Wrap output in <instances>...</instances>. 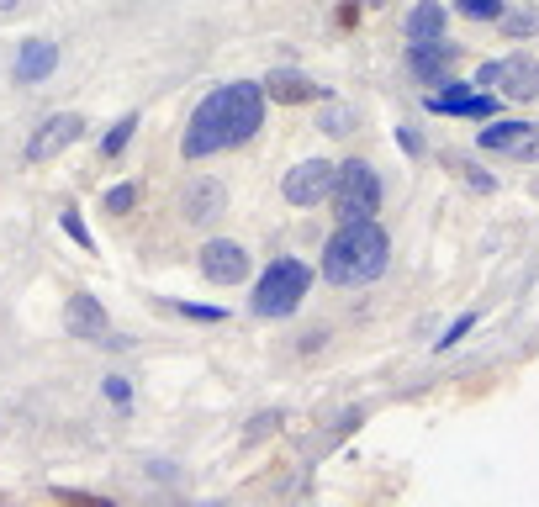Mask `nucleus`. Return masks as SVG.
<instances>
[{"mask_svg": "<svg viewBox=\"0 0 539 507\" xmlns=\"http://www.w3.org/2000/svg\"><path fill=\"white\" fill-rule=\"evenodd\" d=\"M524 133H529V122H497V127L481 133V148H492V154H513Z\"/></svg>", "mask_w": 539, "mask_h": 507, "instance_id": "obj_16", "label": "nucleus"}, {"mask_svg": "<svg viewBox=\"0 0 539 507\" xmlns=\"http://www.w3.org/2000/svg\"><path fill=\"white\" fill-rule=\"evenodd\" d=\"M450 59H455L450 43H413V48H407V64H413V74H418L423 85H444Z\"/></svg>", "mask_w": 539, "mask_h": 507, "instance_id": "obj_12", "label": "nucleus"}, {"mask_svg": "<svg viewBox=\"0 0 539 507\" xmlns=\"http://www.w3.org/2000/svg\"><path fill=\"white\" fill-rule=\"evenodd\" d=\"M106 397L117 402V407H127V397H133V386H127V375H106Z\"/></svg>", "mask_w": 539, "mask_h": 507, "instance_id": "obj_25", "label": "nucleus"}, {"mask_svg": "<svg viewBox=\"0 0 539 507\" xmlns=\"http://www.w3.org/2000/svg\"><path fill=\"white\" fill-rule=\"evenodd\" d=\"M222 212H228V185L212 180V175L185 180V191H180V217L185 222H212Z\"/></svg>", "mask_w": 539, "mask_h": 507, "instance_id": "obj_8", "label": "nucleus"}, {"mask_svg": "<svg viewBox=\"0 0 539 507\" xmlns=\"http://www.w3.org/2000/svg\"><path fill=\"white\" fill-rule=\"evenodd\" d=\"M281 428V412H259V418L249 423V439H265V434H275Z\"/></svg>", "mask_w": 539, "mask_h": 507, "instance_id": "obj_24", "label": "nucleus"}, {"mask_svg": "<svg viewBox=\"0 0 539 507\" xmlns=\"http://www.w3.org/2000/svg\"><path fill=\"white\" fill-rule=\"evenodd\" d=\"M80 133H85V122L74 117V111H59V117H48V122L32 133V143H27V164H48V159H59Z\"/></svg>", "mask_w": 539, "mask_h": 507, "instance_id": "obj_7", "label": "nucleus"}, {"mask_svg": "<svg viewBox=\"0 0 539 507\" xmlns=\"http://www.w3.org/2000/svg\"><path fill=\"white\" fill-rule=\"evenodd\" d=\"M265 96L270 101H286V106H302V101H312V96H323L312 80H302V74H270L265 80Z\"/></svg>", "mask_w": 539, "mask_h": 507, "instance_id": "obj_15", "label": "nucleus"}, {"mask_svg": "<svg viewBox=\"0 0 539 507\" xmlns=\"http://www.w3.org/2000/svg\"><path fill=\"white\" fill-rule=\"evenodd\" d=\"M497 22H503V32L513 37V43H518V37H534V32H539V6H529V11H508V16H497Z\"/></svg>", "mask_w": 539, "mask_h": 507, "instance_id": "obj_17", "label": "nucleus"}, {"mask_svg": "<svg viewBox=\"0 0 539 507\" xmlns=\"http://www.w3.org/2000/svg\"><path fill=\"white\" fill-rule=\"evenodd\" d=\"M471 323H476V312H466V317H455V323H450V333L439 338V349H450L455 338H466V333H471Z\"/></svg>", "mask_w": 539, "mask_h": 507, "instance_id": "obj_26", "label": "nucleus"}, {"mask_svg": "<svg viewBox=\"0 0 539 507\" xmlns=\"http://www.w3.org/2000/svg\"><path fill=\"white\" fill-rule=\"evenodd\" d=\"M460 16H471V22H497L503 16V0H455Z\"/></svg>", "mask_w": 539, "mask_h": 507, "instance_id": "obj_19", "label": "nucleus"}, {"mask_svg": "<svg viewBox=\"0 0 539 507\" xmlns=\"http://www.w3.org/2000/svg\"><path fill=\"white\" fill-rule=\"evenodd\" d=\"M133 206H138V185H117V191L106 196V212H117V217L133 212Z\"/></svg>", "mask_w": 539, "mask_h": 507, "instance_id": "obj_20", "label": "nucleus"}, {"mask_svg": "<svg viewBox=\"0 0 539 507\" xmlns=\"http://www.w3.org/2000/svg\"><path fill=\"white\" fill-rule=\"evenodd\" d=\"M333 212H339V222H365L381 212V180L376 169L349 159L339 164V185H333Z\"/></svg>", "mask_w": 539, "mask_h": 507, "instance_id": "obj_3", "label": "nucleus"}, {"mask_svg": "<svg viewBox=\"0 0 539 507\" xmlns=\"http://www.w3.org/2000/svg\"><path fill=\"white\" fill-rule=\"evenodd\" d=\"M439 37H444V6L439 0L413 6V16H407V43H439Z\"/></svg>", "mask_w": 539, "mask_h": 507, "instance_id": "obj_14", "label": "nucleus"}, {"mask_svg": "<svg viewBox=\"0 0 539 507\" xmlns=\"http://www.w3.org/2000/svg\"><path fill=\"white\" fill-rule=\"evenodd\" d=\"M11 6H16V0H0V11H11Z\"/></svg>", "mask_w": 539, "mask_h": 507, "instance_id": "obj_29", "label": "nucleus"}, {"mask_svg": "<svg viewBox=\"0 0 539 507\" xmlns=\"http://www.w3.org/2000/svg\"><path fill=\"white\" fill-rule=\"evenodd\" d=\"M386 259H392V238L376 228V217L339 222V233L323 249V275L333 286H370L386 270Z\"/></svg>", "mask_w": 539, "mask_h": 507, "instance_id": "obj_1", "label": "nucleus"}, {"mask_svg": "<svg viewBox=\"0 0 539 507\" xmlns=\"http://www.w3.org/2000/svg\"><path fill=\"white\" fill-rule=\"evenodd\" d=\"M180 148H185V159H207L217 148H228V96H222V90H212V96L196 106Z\"/></svg>", "mask_w": 539, "mask_h": 507, "instance_id": "obj_4", "label": "nucleus"}, {"mask_svg": "<svg viewBox=\"0 0 539 507\" xmlns=\"http://www.w3.org/2000/svg\"><path fill=\"white\" fill-rule=\"evenodd\" d=\"M201 275L217 280V286H238V280L249 275V254H244V243H233V238H212L207 249H201Z\"/></svg>", "mask_w": 539, "mask_h": 507, "instance_id": "obj_9", "label": "nucleus"}, {"mask_svg": "<svg viewBox=\"0 0 539 507\" xmlns=\"http://www.w3.org/2000/svg\"><path fill=\"white\" fill-rule=\"evenodd\" d=\"M133 133H138V117H122V122H117V127H111V133L101 138V159H117Z\"/></svg>", "mask_w": 539, "mask_h": 507, "instance_id": "obj_18", "label": "nucleus"}, {"mask_svg": "<svg viewBox=\"0 0 539 507\" xmlns=\"http://www.w3.org/2000/svg\"><path fill=\"white\" fill-rule=\"evenodd\" d=\"M64 228H69V238L80 243V249H90V233H85V222H80V212H74V206H64Z\"/></svg>", "mask_w": 539, "mask_h": 507, "instance_id": "obj_23", "label": "nucleus"}, {"mask_svg": "<svg viewBox=\"0 0 539 507\" xmlns=\"http://www.w3.org/2000/svg\"><path fill=\"white\" fill-rule=\"evenodd\" d=\"M513 159H524V164H534V159H539V127H529V133L518 138V148H513Z\"/></svg>", "mask_w": 539, "mask_h": 507, "instance_id": "obj_21", "label": "nucleus"}, {"mask_svg": "<svg viewBox=\"0 0 539 507\" xmlns=\"http://www.w3.org/2000/svg\"><path fill=\"white\" fill-rule=\"evenodd\" d=\"M323 133H349V106H328L323 111Z\"/></svg>", "mask_w": 539, "mask_h": 507, "instance_id": "obj_22", "label": "nucleus"}, {"mask_svg": "<svg viewBox=\"0 0 539 507\" xmlns=\"http://www.w3.org/2000/svg\"><path fill=\"white\" fill-rule=\"evenodd\" d=\"M175 312H185V317H201V323H217V307H191V302H175Z\"/></svg>", "mask_w": 539, "mask_h": 507, "instance_id": "obj_27", "label": "nucleus"}, {"mask_svg": "<svg viewBox=\"0 0 539 507\" xmlns=\"http://www.w3.org/2000/svg\"><path fill=\"white\" fill-rule=\"evenodd\" d=\"M466 180L476 185V191H492V175H481V169H466Z\"/></svg>", "mask_w": 539, "mask_h": 507, "instance_id": "obj_28", "label": "nucleus"}, {"mask_svg": "<svg viewBox=\"0 0 539 507\" xmlns=\"http://www.w3.org/2000/svg\"><path fill=\"white\" fill-rule=\"evenodd\" d=\"M64 328H69V338H90V344H96V338H106V307L96 302V296H85V291H74L69 296V307H64Z\"/></svg>", "mask_w": 539, "mask_h": 507, "instance_id": "obj_10", "label": "nucleus"}, {"mask_svg": "<svg viewBox=\"0 0 539 507\" xmlns=\"http://www.w3.org/2000/svg\"><path fill=\"white\" fill-rule=\"evenodd\" d=\"M53 64H59V48L43 43V37H32V43L22 48V59H16V85L43 80V74H53Z\"/></svg>", "mask_w": 539, "mask_h": 507, "instance_id": "obj_13", "label": "nucleus"}, {"mask_svg": "<svg viewBox=\"0 0 539 507\" xmlns=\"http://www.w3.org/2000/svg\"><path fill=\"white\" fill-rule=\"evenodd\" d=\"M333 185H339V164H328V159H302L286 175V201L291 206H318L333 196Z\"/></svg>", "mask_w": 539, "mask_h": 507, "instance_id": "obj_6", "label": "nucleus"}, {"mask_svg": "<svg viewBox=\"0 0 539 507\" xmlns=\"http://www.w3.org/2000/svg\"><path fill=\"white\" fill-rule=\"evenodd\" d=\"M307 286H312V270L302 265V259H275L254 286V312L259 317H291L296 307H302Z\"/></svg>", "mask_w": 539, "mask_h": 507, "instance_id": "obj_2", "label": "nucleus"}, {"mask_svg": "<svg viewBox=\"0 0 539 507\" xmlns=\"http://www.w3.org/2000/svg\"><path fill=\"white\" fill-rule=\"evenodd\" d=\"M222 96H228V148L233 143H249L259 133V122H265V85H222Z\"/></svg>", "mask_w": 539, "mask_h": 507, "instance_id": "obj_5", "label": "nucleus"}, {"mask_svg": "<svg viewBox=\"0 0 539 507\" xmlns=\"http://www.w3.org/2000/svg\"><path fill=\"white\" fill-rule=\"evenodd\" d=\"M497 85H503L508 101H534L539 96V59H503L497 64Z\"/></svg>", "mask_w": 539, "mask_h": 507, "instance_id": "obj_11", "label": "nucleus"}]
</instances>
